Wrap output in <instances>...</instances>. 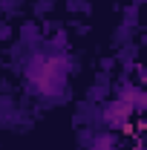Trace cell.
Returning a JSON list of instances; mask_svg holds the SVG:
<instances>
[{
	"instance_id": "6da1fadb",
	"label": "cell",
	"mask_w": 147,
	"mask_h": 150,
	"mask_svg": "<svg viewBox=\"0 0 147 150\" xmlns=\"http://www.w3.org/2000/svg\"><path fill=\"white\" fill-rule=\"evenodd\" d=\"M95 150H112V139H110V136L98 139V142H95Z\"/></svg>"
}]
</instances>
